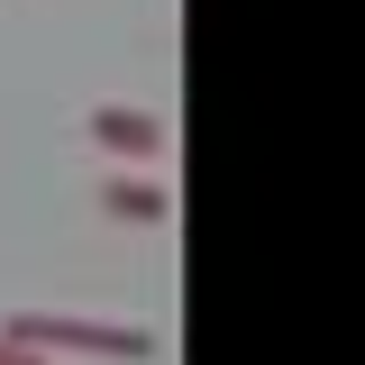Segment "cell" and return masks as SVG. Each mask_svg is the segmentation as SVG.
<instances>
[{"label": "cell", "mask_w": 365, "mask_h": 365, "mask_svg": "<svg viewBox=\"0 0 365 365\" xmlns=\"http://www.w3.org/2000/svg\"><path fill=\"white\" fill-rule=\"evenodd\" d=\"M101 210L128 220V228H155L174 201H165V182H155V174H110V182H101Z\"/></svg>", "instance_id": "cell-3"}, {"label": "cell", "mask_w": 365, "mask_h": 365, "mask_svg": "<svg viewBox=\"0 0 365 365\" xmlns=\"http://www.w3.org/2000/svg\"><path fill=\"white\" fill-rule=\"evenodd\" d=\"M0 365H55V356H46V347H28V338H9V329H0Z\"/></svg>", "instance_id": "cell-4"}, {"label": "cell", "mask_w": 365, "mask_h": 365, "mask_svg": "<svg viewBox=\"0 0 365 365\" xmlns=\"http://www.w3.org/2000/svg\"><path fill=\"white\" fill-rule=\"evenodd\" d=\"M0 329H9V338H28V347H73V356H119V365H146V356H155V329H146V319H73V311H9Z\"/></svg>", "instance_id": "cell-1"}, {"label": "cell", "mask_w": 365, "mask_h": 365, "mask_svg": "<svg viewBox=\"0 0 365 365\" xmlns=\"http://www.w3.org/2000/svg\"><path fill=\"white\" fill-rule=\"evenodd\" d=\"M83 137H101V146H110V155H128V165L165 155V119H155V110H137V101H91Z\"/></svg>", "instance_id": "cell-2"}]
</instances>
